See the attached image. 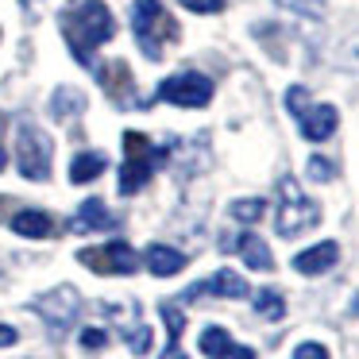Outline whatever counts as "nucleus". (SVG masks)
Returning a JSON list of instances; mask_svg holds the SVG:
<instances>
[{"label":"nucleus","mask_w":359,"mask_h":359,"mask_svg":"<svg viewBox=\"0 0 359 359\" xmlns=\"http://www.w3.org/2000/svg\"><path fill=\"white\" fill-rule=\"evenodd\" d=\"M317 220H320V209L309 197H302L297 182L282 178V205H278V217H274V232H278L282 240H294V236L309 232Z\"/></svg>","instance_id":"nucleus-3"},{"label":"nucleus","mask_w":359,"mask_h":359,"mask_svg":"<svg viewBox=\"0 0 359 359\" xmlns=\"http://www.w3.org/2000/svg\"><path fill=\"white\" fill-rule=\"evenodd\" d=\"M151 344H155V332H151L147 325H140V328H132V332H128V348H132V355H147Z\"/></svg>","instance_id":"nucleus-23"},{"label":"nucleus","mask_w":359,"mask_h":359,"mask_svg":"<svg viewBox=\"0 0 359 359\" xmlns=\"http://www.w3.org/2000/svg\"><path fill=\"white\" fill-rule=\"evenodd\" d=\"M20 340V332L12 325H0V348H12V344Z\"/></svg>","instance_id":"nucleus-30"},{"label":"nucleus","mask_w":359,"mask_h":359,"mask_svg":"<svg viewBox=\"0 0 359 359\" xmlns=\"http://www.w3.org/2000/svg\"><path fill=\"white\" fill-rule=\"evenodd\" d=\"M116 224H120V217L109 212V205H104L101 197H89V201L78 209V217L70 220L74 232H104V228H116Z\"/></svg>","instance_id":"nucleus-10"},{"label":"nucleus","mask_w":359,"mask_h":359,"mask_svg":"<svg viewBox=\"0 0 359 359\" xmlns=\"http://www.w3.org/2000/svg\"><path fill=\"white\" fill-rule=\"evenodd\" d=\"M251 302H255V313L263 320H282V317H286V302H282V294H278V290H271V286L255 290Z\"/></svg>","instance_id":"nucleus-18"},{"label":"nucleus","mask_w":359,"mask_h":359,"mask_svg":"<svg viewBox=\"0 0 359 359\" xmlns=\"http://www.w3.org/2000/svg\"><path fill=\"white\" fill-rule=\"evenodd\" d=\"M62 35L74 47L78 62L89 66V50H97L101 43H109L112 35H116V20H112V12H109L104 0H86V4H78V8L66 16Z\"/></svg>","instance_id":"nucleus-1"},{"label":"nucleus","mask_w":359,"mask_h":359,"mask_svg":"<svg viewBox=\"0 0 359 359\" xmlns=\"http://www.w3.org/2000/svg\"><path fill=\"white\" fill-rule=\"evenodd\" d=\"M24 4H32V0H24Z\"/></svg>","instance_id":"nucleus-33"},{"label":"nucleus","mask_w":359,"mask_h":359,"mask_svg":"<svg viewBox=\"0 0 359 359\" xmlns=\"http://www.w3.org/2000/svg\"><path fill=\"white\" fill-rule=\"evenodd\" d=\"M158 97L178 109H205L212 101V81L205 74H174V78L158 81Z\"/></svg>","instance_id":"nucleus-6"},{"label":"nucleus","mask_w":359,"mask_h":359,"mask_svg":"<svg viewBox=\"0 0 359 359\" xmlns=\"http://www.w3.org/2000/svg\"><path fill=\"white\" fill-rule=\"evenodd\" d=\"M336 263H340V243L336 240H320V243H313V248H305L294 255L297 274H325V271H332Z\"/></svg>","instance_id":"nucleus-8"},{"label":"nucleus","mask_w":359,"mask_h":359,"mask_svg":"<svg viewBox=\"0 0 359 359\" xmlns=\"http://www.w3.org/2000/svg\"><path fill=\"white\" fill-rule=\"evenodd\" d=\"M163 320H166V328H170V344H178L182 328H186V317H182L174 305H163Z\"/></svg>","instance_id":"nucleus-26"},{"label":"nucleus","mask_w":359,"mask_h":359,"mask_svg":"<svg viewBox=\"0 0 359 359\" xmlns=\"http://www.w3.org/2000/svg\"><path fill=\"white\" fill-rule=\"evenodd\" d=\"M143 263H147V271L155 274V278H174V274L186 266V255H182L178 248H170V243H151Z\"/></svg>","instance_id":"nucleus-11"},{"label":"nucleus","mask_w":359,"mask_h":359,"mask_svg":"<svg viewBox=\"0 0 359 359\" xmlns=\"http://www.w3.org/2000/svg\"><path fill=\"white\" fill-rule=\"evenodd\" d=\"M286 12H294V16H313V20H320L328 12V4L325 0H278Z\"/></svg>","instance_id":"nucleus-22"},{"label":"nucleus","mask_w":359,"mask_h":359,"mask_svg":"<svg viewBox=\"0 0 359 359\" xmlns=\"http://www.w3.org/2000/svg\"><path fill=\"white\" fill-rule=\"evenodd\" d=\"M217 359H255V348H248V344H228Z\"/></svg>","instance_id":"nucleus-29"},{"label":"nucleus","mask_w":359,"mask_h":359,"mask_svg":"<svg viewBox=\"0 0 359 359\" xmlns=\"http://www.w3.org/2000/svg\"><path fill=\"white\" fill-rule=\"evenodd\" d=\"M4 166H8V155H4V147H0V170H4Z\"/></svg>","instance_id":"nucleus-32"},{"label":"nucleus","mask_w":359,"mask_h":359,"mask_svg":"<svg viewBox=\"0 0 359 359\" xmlns=\"http://www.w3.org/2000/svg\"><path fill=\"white\" fill-rule=\"evenodd\" d=\"M155 24H163V4H158V0H135L132 4V32H135V39H140V50L151 62H158V55H163V43L151 35Z\"/></svg>","instance_id":"nucleus-7"},{"label":"nucleus","mask_w":359,"mask_h":359,"mask_svg":"<svg viewBox=\"0 0 359 359\" xmlns=\"http://www.w3.org/2000/svg\"><path fill=\"white\" fill-rule=\"evenodd\" d=\"M228 212H232V217L240 220V224H255V220H263L266 201H263V197H240V201L228 205Z\"/></svg>","instance_id":"nucleus-19"},{"label":"nucleus","mask_w":359,"mask_h":359,"mask_svg":"<svg viewBox=\"0 0 359 359\" xmlns=\"http://www.w3.org/2000/svg\"><path fill=\"white\" fill-rule=\"evenodd\" d=\"M158 359H189V355H186V351L178 348V344H170V348H166V351H163V355H158Z\"/></svg>","instance_id":"nucleus-31"},{"label":"nucleus","mask_w":359,"mask_h":359,"mask_svg":"<svg viewBox=\"0 0 359 359\" xmlns=\"http://www.w3.org/2000/svg\"><path fill=\"white\" fill-rule=\"evenodd\" d=\"M104 166H109V158H104V151H78L70 163V182L74 186H86V182L101 178Z\"/></svg>","instance_id":"nucleus-13"},{"label":"nucleus","mask_w":359,"mask_h":359,"mask_svg":"<svg viewBox=\"0 0 359 359\" xmlns=\"http://www.w3.org/2000/svg\"><path fill=\"white\" fill-rule=\"evenodd\" d=\"M305 174H309V182H332L336 174H340V166H336L332 158H325V155H309Z\"/></svg>","instance_id":"nucleus-21"},{"label":"nucleus","mask_w":359,"mask_h":359,"mask_svg":"<svg viewBox=\"0 0 359 359\" xmlns=\"http://www.w3.org/2000/svg\"><path fill=\"white\" fill-rule=\"evenodd\" d=\"M197 344H201V351H205L209 359H217L220 351H224L228 344H232V336H228V328H220V325H209V328L201 332V340H197Z\"/></svg>","instance_id":"nucleus-20"},{"label":"nucleus","mask_w":359,"mask_h":359,"mask_svg":"<svg viewBox=\"0 0 359 359\" xmlns=\"http://www.w3.org/2000/svg\"><path fill=\"white\" fill-rule=\"evenodd\" d=\"M294 359H328V348H325V344H317V340H305V344H297V348H294Z\"/></svg>","instance_id":"nucleus-27"},{"label":"nucleus","mask_w":359,"mask_h":359,"mask_svg":"<svg viewBox=\"0 0 359 359\" xmlns=\"http://www.w3.org/2000/svg\"><path fill=\"white\" fill-rule=\"evenodd\" d=\"M12 232L24 236V240H47V236L55 232V220L43 209H20L16 217H12Z\"/></svg>","instance_id":"nucleus-12"},{"label":"nucleus","mask_w":359,"mask_h":359,"mask_svg":"<svg viewBox=\"0 0 359 359\" xmlns=\"http://www.w3.org/2000/svg\"><path fill=\"white\" fill-rule=\"evenodd\" d=\"M32 309L47 320L50 332H66V328L78 320V313H81V294L74 286H55V290H47V294L35 297Z\"/></svg>","instance_id":"nucleus-4"},{"label":"nucleus","mask_w":359,"mask_h":359,"mask_svg":"<svg viewBox=\"0 0 359 359\" xmlns=\"http://www.w3.org/2000/svg\"><path fill=\"white\" fill-rule=\"evenodd\" d=\"M336 128H340V112L332 109V104H313V109H305L302 116V135L313 143H325L336 135Z\"/></svg>","instance_id":"nucleus-9"},{"label":"nucleus","mask_w":359,"mask_h":359,"mask_svg":"<svg viewBox=\"0 0 359 359\" xmlns=\"http://www.w3.org/2000/svg\"><path fill=\"white\" fill-rule=\"evenodd\" d=\"M236 251H240V259L251 266V271H271V266H274L271 248H266V243L259 240L255 232H243L240 240H236Z\"/></svg>","instance_id":"nucleus-14"},{"label":"nucleus","mask_w":359,"mask_h":359,"mask_svg":"<svg viewBox=\"0 0 359 359\" xmlns=\"http://www.w3.org/2000/svg\"><path fill=\"white\" fill-rule=\"evenodd\" d=\"M16 166L27 182H47L50 178V166H55V143L50 135L43 132L39 124L24 120L16 128Z\"/></svg>","instance_id":"nucleus-2"},{"label":"nucleus","mask_w":359,"mask_h":359,"mask_svg":"<svg viewBox=\"0 0 359 359\" xmlns=\"http://www.w3.org/2000/svg\"><path fill=\"white\" fill-rule=\"evenodd\" d=\"M78 263L89 266V271H97V274H135L140 271V255H135L132 243H124V240L101 243V248H81Z\"/></svg>","instance_id":"nucleus-5"},{"label":"nucleus","mask_w":359,"mask_h":359,"mask_svg":"<svg viewBox=\"0 0 359 359\" xmlns=\"http://www.w3.org/2000/svg\"><path fill=\"white\" fill-rule=\"evenodd\" d=\"M182 8L197 12V16H212V12L224 8V0H182Z\"/></svg>","instance_id":"nucleus-28"},{"label":"nucleus","mask_w":359,"mask_h":359,"mask_svg":"<svg viewBox=\"0 0 359 359\" xmlns=\"http://www.w3.org/2000/svg\"><path fill=\"white\" fill-rule=\"evenodd\" d=\"M201 294H217V297H248V282H243V274L236 271H217L209 282H201Z\"/></svg>","instance_id":"nucleus-16"},{"label":"nucleus","mask_w":359,"mask_h":359,"mask_svg":"<svg viewBox=\"0 0 359 359\" xmlns=\"http://www.w3.org/2000/svg\"><path fill=\"white\" fill-rule=\"evenodd\" d=\"M81 109H86V93L74 89V86L55 89V97H50V104H47V112L55 120H74V116H81Z\"/></svg>","instance_id":"nucleus-15"},{"label":"nucleus","mask_w":359,"mask_h":359,"mask_svg":"<svg viewBox=\"0 0 359 359\" xmlns=\"http://www.w3.org/2000/svg\"><path fill=\"white\" fill-rule=\"evenodd\" d=\"M286 109L294 112L297 120L305 116V109H309V89H302V86H290V93H286Z\"/></svg>","instance_id":"nucleus-24"},{"label":"nucleus","mask_w":359,"mask_h":359,"mask_svg":"<svg viewBox=\"0 0 359 359\" xmlns=\"http://www.w3.org/2000/svg\"><path fill=\"white\" fill-rule=\"evenodd\" d=\"M78 344H81L86 351H101L104 344H109V332H104V328H81Z\"/></svg>","instance_id":"nucleus-25"},{"label":"nucleus","mask_w":359,"mask_h":359,"mask_svg":"<svg viewBox=\"0 0 359 359\" xmlns=\"http://www.w3.org/2000/svg\"><path fill=\"white\" fill-rule=\"evenodd\" d=\"M151 170H155V166H151L147 158H124V166H120V194L124 197L140 194L151 182Z\"/></svg>","instance_id":"nucleus-17"}]
</instances>
